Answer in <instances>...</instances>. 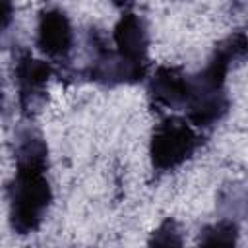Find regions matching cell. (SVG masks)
Listing matches in <instances>:
<instances>
[{"instance_id": "obj_11", "label": "cell", "mask_w": 248, "mask_h": 248, "mask_svg": "<svg viewBox=\"0 0 248 248\" xmlns=\"http://www.w3.org/2000/svg\"><path fill=\"white\" fill-rule=\"evenodd\" d=\"M112 6H116V8H128L134 0H108Z\"/></svg>"}, {"instance_id": "obj_2", "label": "cell", "mask_w": 248, "mask_h": 248, "mask_svg": "<svg viewBox=\"0 0 248 248\" xmlns=\"http://www.w3.org/2000/svg\"><path fill=\"white\" fill-rule=\"evenodd\" d=\"M248 56V35L234 31L219 41L205 66L190 76V97L184 107L186 118L200 130L217 126L229 112L231 99L227 93L229 70Z\"/></svg>"}, {"instance_id": "obj_6", "label": "cell", "mask_w": 248, "mask_h": 248, "mask_svg": "<svg viewBox=\"0 0 248 248\" xmlns=\"http://www.w3.org/2000/svg\"><path fill=\"white\" fill-rule=\"evenodd\" d=\"M37 48L52 62H66L74 48V27L68 14L56 6L45 8L37 17Z\"/></svg>"}, {"instance_id": "obj_8", "label": "cell", "mask_w": 248, "mask_h": 248, "mask_svg": "<svg viewBox=\"0 0 248 248\" xmlns=\"http://www.w3.org/2000/svg\"><path fill=\"white\" fill-rule=\"evenodd\" d=\"M200 242L207 246L223 244V246H232L238 242V223L234 219H219L217 223H211L200 231Z\"/></svg>"}, {"instance_id": "obj_10", "label": "cell", "mask_w": 248, "mask_h": 248, "mask_svg": "<svg viewBox=\"0 0 248 248\" xmlns=\"http://www.w3.org/2000/svg\"><path fill=\"white\" fill-rule=\"evenodd\" d=\"M12 19V0H2V29L6 31Z\"/></svg>"}, {"instance_id": "obj_9", "label": "cell", "mask_w": 248, "mask_h": 248, "mask_svg": "<svg viewBox=\"0 0 248 248\" xmlns=\"http://www.w3.org/2000/svg\"><path fill=\"white\" fill-rule=\"evenodd\" d=\"M151 246L157 244V246H180L182 244V238H180V229H178V223L174 219H165L151 234V238L147 240Z\"/></svg>"}, {"instance_id": "obj_1", "label": "cell", "mask_w": 248, "mask_h": 248, "mask_svg": "<svg viewBox=\"0 0 248 248\" xmlns=\"http://www.w3.org/2000/svg\"><path fill=\"white\" fill-rule=\"evenodd\" d=\"M14 157L16 172L8 184L10 227L25 236L43 225L52 203L46 141L37 130L27 128L17 136Z\"/></svg>"}, {"instance_id": "obj_7", "label": "cell", "mask_w": 248, "mask_h": 248, "mask_svg": "<svg viewBox=\"0 0 248 248\" xmlns=\"http://www.w3.org/2000/svg\"><path fill=\"white\" fill-rule=\"evenodd\" d=\"M149 103L157 108L184 110L190 97V74L178 66H159L147 81Z\"/></svg>"}, {"instance_id": "obj_4", "label": "cell", "mask_w": 248, "mask_h": 248, "mask_svg": "<svg viewBox=\"0 0 248 248\" xmlns=\"http://www.w3.org/2000/svg\"><path fill=\"white\" fill-rule=\"evenodd\" d=\"M112 43L124 70L126 85L140 83L149 68V31L143 17L130 10L124 12L112 29Z\"/></svg>"}, {"instance_id": "obj_3", "label": "cell", "mask_w": 248, "mask_h": 248, "mask_svg": "<svg viewBox=\"0 0 248 248\" xmlns=\"http://www.w3.org/2000/svg\"><path fill=\"white\" fill-rule=\"evenodd\" d=\"M202 145V138L196 126L188 118L165 116L155 124L149 140V159L151 167L159 172H170L184 165Z\"/></svg>"}, {"instance_id": "obj_5", "label": "cell", "mask_w": 248, "mask_h": 248, "mask_svg": "<svg viewBox=\"0 0 248 248\" xmlns=\"http://www.w3.org/2000/svg\"><path fill=\"white\" fill-rule=\"evenodd\" d=\"M54 76V66L35 58L31 50L17 48L14 52V83L17 89V105L23 114H35L46 99L48 81Z\"/></svg>"}]
</instances>
